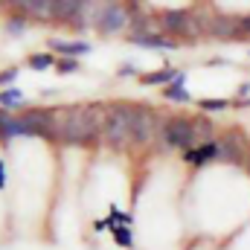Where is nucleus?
<instances>
[{
  "mask_svg": "<svg viewBox=\"0 0 250 250\" xmlns=\"http://www.w3.org/2000/svg\"><path fill=\"white\" fill-rule=\"evenodd\" d=\"M105 114L102 105H87V108H59V111H50L53 123L50 131L56 140L64 143H90L99 137L102 125H105Z\"/></svg>",
  "mask_w": 250,
  "mask_h": 250,
  "instance_id": "f257e3e1",
  "label": "nucleus"
},
{
  "mask_svg": "<svg viewBox=\"0 0 250 250\" xmlns=\"http://www.w3.org/2000/svg\"><path fill=\"white\" fill-rule=\"evenodd\" d=\"M105 125H102V137L111 146H125L134 140V105H111L105 108Z\"/></svg>",
  "mask_w": 250,
  "mask_h": 250,
  "instance_id": "f03ea898",
  "label": "nucleus"
},
{
  "mask_svg": "<svg viewBox=\"0 0 250 250\" xmlns=\"http://www.w3.org/2000/svg\"><path fill=\"white\" fill-rule=\"evenodd\" d=\"M157 134V114L151 108L134 105V140L137 143H151Z\"/></svg>",
  "mask_w": 250,
  "mask_h": 250,
  "instance_id": "7ed1b4c3",
  "label": "nucleus"
},
{
  "mask_svg": "<svg viewBox=\"0 0 250 250\" xmlns=\"http://www.w3.org/2000/svg\"><path fill=\"white\" fill-rule=\"evenodd\" d=\"M96 23H99V32L114 35V32L125 29V23H128V12H125L120 3H108V6L96 15Z\"/></svg>",
  "mask_w": 250,
  "mask_h": 250,
  "instance_id": "20e7f679",
  "label": "nucleus"
},
{
  "mask_svg": "<svg viewBox=\"0 0 250 250\" xmlns=\"http://www.w3.org/2000/svg\"><path fill=\"white\" fill-rule=\"evenodd\" d=\"M163 140L169 146H195V131H192V123L189 120H169L166 128H163Z\"/></svg>",
  "mask_w": 250,
  "mask_h": 250,
  "instance_id": "39448f33",
  "label": "nucleus"
},
{
  "mask_svg": "<svg viewBox=\"0 0 250 250\" xmlns=\"http://www.w3.org/2000/svg\"><path fill=\"white\" fill-rule=\"evenodd\" d=\"M218 157H224L230 163H242L245 160V137L239 131H227L218 140Z\"/></svg>",
  "mask_w": 250,
  "mask_h": 250,
  "instance_id": "423d86ee",
  "label": "nucleus"
},
{
  "mask_svg": "<svg viewBox=\"0 0 250 250\" xmlns=\"http://www.w3.org/2000/svg\"><path fill=\"white\" fill-rule=\"evenodd\" d=\"M50 123H53L50 111H26V114L21 117V125H23V134L53 137V131H50Z\"/></svg>",
  "mask_w": 250,
  "mask_h": 250,
  "instance_id": "0eeeda50",
  "label": "nucleus"
},
{
  "mask_svg": "<svg viewBox=\"0 0 250 250\" xmlns=\"http://www.w3.org/2000/svg\"><path fill=\"white\" fill-rule=\"evenodd\" d=\"M53 3L56 0H21V3H15V6H21L26 15H32V18H53Z\"/></svg>",
  "mask_w": 250,
  "mask_h": 250,
  "instance_id": "6e6552de",
  "label": "nucleus"
},
{
  "mask_svg": "<svg viewBox=\"0 0 250 250\" xmlns=\"http://www.w3.org/2000/svg\"><path fill=\"white\" fill-rule=\"evenodd\" d=\"M215 154H218V143H204V146H198V148H187V160L195 163V166L212 160Z\"/></svg>",
  "mask_w": 250,
  "mask_h": 250,
  "instance_id": "1a4fd4ad",
  "label": "nucleus"
},
{
  "mask_svg": "<svg viewBox=\"0 0 250 250\" xmlns=\"http://www.w3.org/2000/svg\"><path fill=\"white\" fill-rule=\"evenodd\" d=\"M87 3H79V0H56L53 3V18L59 21H67V18H76Z\"/></svg>",
  "mask_w": 250,
  "mask_h": 250,
  "instance_id": "9d476101",
  "label": "nucleus"
},
{
  "mask_svg": "<svg viewBox=\"0 0 250 250\" xmlns=\"http://www.w3.org/2000/svg\"><path fill=\"white\" fill-rule=\"evenodd\" d=\"M160 23H163V29H169V32H187L189 12H166V15L160 18Z\"/></svg>",
  "mask_w": 250,
  "mask_h": 250,
  "instance_id": "9b49d317",
  "label": "nucleus"
},
{
  "mask_svg": "<svg viewBox=\"0 0 250 250\" xmlns=\"http://www.w3.org/2000/svg\"><path fill=\"white\" fill-rule=\"evenodd\" d=\"M50 47H53V50H59V53H64V56H82V53H87V50H90L84 41H59V38H53V41H50Z\"/></svg>",
  "mask_w": 250,
  "mask_h": 250,
  "instance_id": "f8f14e48",
  "label": "nucleus"
},
{
  "mask_svg": "<svg viewBox=\"0 0 250 250\" xmlns=\"http://www.w3.org/2000/svg\"><path fill=\"white\" fill-rule=\"evenodd\" d=\"M134 44H143V47H157V50H175V41L172 38H160V35H131Z\"/></svg>",
  "mask_w": 250,
  "mask_h": 250,
  "instance_id": "ddd939ff",
  "label": "nucleus"
},
{
  "mask_svg": "<svg viewBox=\"0 0 250 250\" xmlns=\"http://www.w3.org/2000/svg\"><path fill=\"white\" fill-rule=\"evenodd\" d=\"M0 134H3V137L23 134V125H21V120H15V117H9L6 111H0Z\"/></svg>",
  "mask_w": 250,
  "mask_h": 250,
  "instance_id": "4468645a",
  "label": "nucleus"
},
{
  "mask_svg": "<svg viewBox=\"0 0 250 250\" xmlns=\"http://www.w3.org/2000/svg\"><path fill=\"white\" fill-rule=\"evenodd\" d=\"M175 70H157V73H148V76H140L143 84H166V82H175Z\"/></svg>",
  "mask_w": 250,
  "mask_h": 250,
  "instance_id": "2eb2a0df",
  "label": "nucleus"
},
{
  "mask_svg": "<svg viewBox=\"0 0 250 250\" xmlns=\"http://www.w3.org/2000/svg\"><path fill=\"white\" fill-rule=\"evenodd\" d=\"M233 26L239 29V23H233V21H227V18H218V21H212V35H215V38H230V35H236Z\"/></svg>",
  "mask_w": 250,
  "mask_h": 250,
  "instance_id": "dca6fc26",
  "label": "nucleus"
},
{
  "mask_svg": "<svg viewBox=\"0 0 250 250\" xmlns=\"http://www.w3.org/2000/svg\"><path fill=\"white\" fill-rule=\"evenodd\" d=\"M192 131H195V140H207V143H212V140H209V137H212V123H209V120H204V117L195 120V123H192Z\"/></svg>",
  "mask_w": 250,
  "mask_h": 250,
  "instance_id": "f3484780",
  "label": "nucleus"
},
{
  "mask_svg": "<svg viewBox=\"0 0 250 250\" xmlns=\"http://www.w3.org/2000/svg\"><path fill=\"white\" fill-rule=\"evenodd\" d=\"M166 99H172V102H187L189 93L181 87V84H175V82H172V84H169V90H166Z\"/></svg>",
  "mask_w": 250,
  "mask_h": 250,
  "instance_id": "a211bd4d",
  "label": "nucleus"
},
{
  "mask_svg": "<svg viewBox=\"0 0 250 250\" xmlns=\"http://www.w3.org/2000/svg\"><path fill=\"white\" fill-rule=\"evenodd\" d=\"M0 105H6V108H18V105H21V93H18V90H6V93H0Z\"/></svg>",
  "mask_w": 250,
  "mask_h": 250,
  "instance_id": "6ab92c4d",
  "label": "nucleus"
},
{
  "mask_svg": "<svg viewBox=\"0 0 250 250\" xmlns=\"http://www.w3.org/2000/svg\"><path fill=\"white\" fill-rule=\"evenodd\" d=\"M114 239L120 248H131V230L128 227H114Z\"/></svg>",
  "mask_w": 250,
  "mask_h": 250,
  "instance_id": "aec40b11",
  "label": "nucleus"
},
{
  "mask_svg": "<svg viewBox=\"0 0 250 250\" xmlns=\"http://www.w3.org/2000/svg\"><path fill=\"white\" fill-rule=\"evenodd\" d=\"M198 105L204 111H221V108H227V99H201Z\"/></svg>",
  "mask_w": 250,
  "mask_h": 250,
  "instance_id": "412c9836",
  "label": "nucleus"
},
{
  "mask_svg": "<svg viewBox=\"0 0 250 250\" xmlns=\"http://www.w3.org/2000/svg\"><path fill=\"white\" fill-rule=\"evenodd\" d=\"M111 212H114V215H111L114 227H117V224H125V227L131 224V215H128V212H123V209H117V207H111Z\"/></svg>",
  "mask_w": 250,
  "mask_h": 250,
  "instance_id": "4be33fe9",
  "label": "nucleus"
},
{
  "mask_svg": "<svg viewBox=\"0 0 250 250\" xmlns=\"http://www.w3.org/2000/svg\"><path fill=\"white\" fill-rule=\"evenodd\" d=\"M50 64H53V56H32L29 59V67H35V70H44Z\"/></svg>",
  "mask_w": 250,
  "mask_h": 250,
  "instance_id": "5701e85b",
  "label": "nucleus"
},
{
  "mask_svg": "<svg viewBox=\"0 0 250 250\" xmlns=\"http://www.w3.org/2000/svg\"><path fill=\"white\" fill-rule=\"evenodd\" d=\"M6 29H9V32H12V35H21V32H23V21H21V18H12V21H9V26H6Z\"/></svg>",
  "mask_w": 250,
  "mask_h": 250,
  "instance_id": "b1692460",
  "label": "nucleus"
},
{
  "mask_svg": "<svg viewBox=\"0 0 250 250\" xmlns=\"http://www.w3.org/2000/svg\"><path fill=\"white\" fill-rule=\"evenodd\" d=\"M15 76H18V70H15V67L3 70V73H0V84H12V82H15Z\"/></svg>",
  "mask_w": 250,
  "mask_h": 250,
  "instance_id": "393cba45",
  "label": "nucleus"
},
{
  "mask_svg": "<svg viewBox=\"0 0 250 250\" xmlns=\"http://www.w3.org/2000/svg\"><path fill=\"white\" fill-rule=\"evenodd\" d=\"M239 35H242V38H248V35H250V15L239 21Z\"/></svg>",
  "mask_w": 250,
  "mask_h": 250,
  "instance_id": "a878e982",
  "label": "nucleus"
},
{
  "mask_svg": "<svg viewBox=\"0 0 250 250\" xmlns=\"http://www.w3.org/2000/svg\"><path fill=\"white\" fill-rule=\"evenodd\" d=\"M59 70H62V73H73V70H76V62H73V59H64V62H59Z\"/></svg>",
  "mask_w": 250,
  "mask_h": 250,
  "instance_id": "bb28decb",
  "label": "nucleus"
},
{
  "mask_svg": "<svg viewBox=\"0 0 250 250\" xmlns=\"http://www.w3.org/2000/svg\"><path fill=\"white\" fill-rule=\"evenodd\" d=\"M0 187H3V163H0Z\"/></svg>",
  "mask_w": 250,
  "mask_h": 250,
  "instance_id": "cd10ccee",
  "label": "nucleus"
}]
</instances>
